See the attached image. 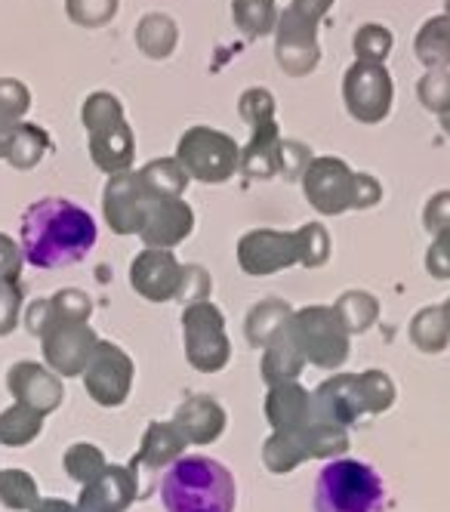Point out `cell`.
Returning a JSON list of instances; mask_svg holds the SVG:
<instances>
[{"label":"cell","instance_id":"1","mask_svg":"<svg viewBox=\"0 0 450 512\" xmlns=\"http://www.w3.org/2000/svg\"><path fill=\"white\" fill-rule=\"evenodd\" d=\"M96 219L68 198H41L22 213V253L34 269L78 266L96 244Z\"/></svg>","mask_w":450,"mask_h":512},{"label":"cell","instance_id":"2","mask_svg":"<svg viewBox=\"0 0 450 512\" xmlns=\"http://www.w3.org/2000/svg\"><path fill=\"white\" fill-rule=\"evenodd\" d=\"M167 512H235V475L213 457L189 454L161 475Z\"/></svg>","mask_w":450,"mask_h":512},{"label":"cell","instance_id":"3","mask_svg":"<svg viewBox=\"0 0 450 512\" xmlns=\"http://www.w3.org/2000/svg\"><path fill=\"white\" fill-rule=\"evenodd\" d=\"M315 512H386L380 472L361 460H333L318 472Z\"/></svg>","mask_w":450,"mask_h":512},{"label":"cell","instance_id":"4","mask_svg":"<svg viewBox=\"0 0 450 512\" xmlns=\"http://www.w3.org/2000/svg\"><path fill=\"white\" fill-rule=\"evenodd\" d=\"M343 99H346V108L355 121H361V124L386 121L392 112V99H395L389 68L377 65V62H355L346 71Z\"/></svg>","mask_w":450,"mask_h":512},{"label":"cell","instance_id":"5","mask_svg":"<svg viewBox=\"0 0 450 512\" xmlns=\"http://www.w3.org/2000/svg\"><path fill=\"white\" fill-rule=\"evenodd\" d=\"M306 195L321 213H346L355 207V173L340 158H318L306 173Z\"/></svg>","mask_w":450,"mask_h":512},{"label":"cell","instance_id":"6","mask_svg":"<svg viewBox=\"0 0 450 512\" xmlns=\"http://www.w3.org/2000/svg\"><path fill=\"white\" fill-rule=\"evenodd\" d=\"M179 158L182 164L189 167L195 176L201 179H225L232 170H235V142L225 139L222 133H213V130H189V136L182 139L179 145Z\"/></svg>","mask_w":450,"mask_h":512},{"label":"cell","instance_id":"7","mask_svg":"<svg viewBox=\"0 0 450 512\" xmlns=\"http://www.w3.org/2000/svg\"><path fill=\"white\" fill-rule=\"evenodd\" d=\"M315 25L303 13L290 10L281 19V34H278V59L290 71V75H306L318 65V44H315Z\"/></svg>","mask_w":450,"mask_h":512},{"label":"cell","instance_id":"8","mask_svg":"<svg viewBox=\"0 0 450 512\" xmlns=\"http://www.w3.org/2000/svg\"><path fill=\"white\" fill-rule=\"evenodd\" d=\"M293 260L306 263V229H299L293 238L281 235H250L241 247V263L247 272H269L278 266H287Z\"/></svg>","mask_w":450,"mask_h":512},{"label":"cell","instance_id":"9","mask_svg":"<svg viewBox=\"0 0 450 512\" xmlns=\"http://www.w3.org/2000/svg\"><path fill=\"white\" fill-rule=\"evenodd\" d=\"M414 53L426 65V71L450 65V16H432L429 22L420 25Z\"/></svg>","mask_w":450,"mask_h":512},{"label":"cell","instance_id":"10","mask_svg":"<svg viewBox=\"0 0 450 512\" xmlns=\"http://www.w3.org/2000/svg\"><path fill=\"white\" fill-rule=\"evenodd\" d=\"M447 334H450V321H447L444 306L423 309V312L414 318V324H410V337H414V343H417L420 349H426V352L444 349Z\"/></svg>","mask_w":450,"mask_h":512},{"label":"cell","instance_id":"11","mask_svg":"<svg viewBox=\"0 0 450 512\" xmlns=\"http://www.w3.org/2000/svg\"><path fill=\"white\" fill-rule=\"evenodd\" d=\"M377 300H373L370 294H364V290H349V294L340 297V303H336V318H340L349 331H367V327L377 321Z\"/></svg>","mask_w":450,"mask_h":512},{"label":"cell","instance_id":"12","mask_svg":"<svg viewBox=\"0 0 450 512\" xmlns=\"http://www.w3.org/2000/svg\"><path fill=\"white\" fill-rule=\"evenodd\" d=\"M355 56L358 62H377L383 65V59H389L392 53V31L380 22H367L355 31Z\"/></svg>","mask_w":450,"mask_h":512},{"label":"cell","instance_id":"13","mask_svg":"<svg viewBox=\"0 0 450 512\" xmlns=\"http://www.w3.org/2000/svg\"><path fill=\"white\" fill-rule=\"evenodd\" d=\"M417 99L432 115H438V118L447 115L450 112V71L447 68L426 71V75L417 81Z\"/></svg>","mask_w":450,"mask_h":512},{"label":"cell","instance_id":"14","mask_svg":"<svg viewBox=\"0 0 450 512\" xmlns=\"http://www.w3.org/2000/svg\"><path fill=\"white\" fill-rule=\"evenodd\" d=\"M238 25L250 34H266L272 28V0H235Z\"/></svg>","mask_w":450,"mask_h":512},{"label":"cell","instance_id":"15","mask_svg":"<svg viewBox=\"0 0 450 512\" xmlns=\"http://www.w3.org/2000/svg\"><path fill=\"white\" fill-rule=\"evenodd\" d=\"M426 269L438 281L450 278V229L438 232L435 241L429 244V250H426Z\"/></svg>","mask_w":450,"mask_h":512},{"label":"cell","instance_id":"16","mask_svg":"<svg viewBox=\"0 0 450 512\" xmlns=\"http://www.w3.org/2000/svg\"><path fill=\"white\" fill-rule=\"evenodd\" d=\"M423 226L432 235L450 229V192H438V195H432L426 201V207H423Z\"/></svg>","mask_w":450,"mask_h":512},{"label":"cell","instance_id":"17","mask_svg":"<svg viewBox=\"0 0 450 512\" xmlns=\"http://www.w3.org/2000/svg\"><path fill=\"white\" fill-rule=\"evenodd\" d=\"M383 198V186L370 173H355V207L367 210L373 204H380Z\"/></svg>","mask_w":450,"mask_h":512},{"label":"cell","instance_id":"18","mask_svg":"<svg viewBox=\"0 0 450 512\" xmlns=\"http://www.w3.org/2000/svg\"><path fill=\"white\" fill-rule=\"evenodd\" d=\"M330 7H333V0H296V4H293L296 13H303V16L312 19V22H318Z\"/></svg>","mask_w":450,"mask_h":512},{"label":"cell","instance_id":"19","mask_svg":"<svg viewBox=\"0 0 450 512\" xmlns=\"http://www.w3.org/2000/svg\"><path fill=\"white\" fill-rule=\"evenodd\" d=\"M441 127H444V133L450 136V112H447V115H441Z\"/></svg>","mask_w":450,"mask_h":512},{"label":"cell","instance_id":"20","mask_svg":"<svg viewBox=\"0 0 450 512\" xmlns=\"http://www.w3.org/2000/svg\"><path fill=\"white\" fill-rule=\"evenodd\" d=\"M444 16H450V0H444Z\"/></svg>","mask_w":450,"mask_h":512},{"label":"cell","instance_id":"21","mask_svg":"<svg viewBox=\"0 0 450 512\" xmlns=\"http://www.w3.org/2000/svg\"><path fill=\"white\" fill-rule=\"evenodd\" d=\"M444 312H447V321H450V300L444 303Z\"/></svg>","mask_w":450,"mask_h":512}]
</instances>
